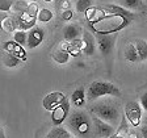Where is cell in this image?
<instances>
[{
	"label": "cell",
	"mask_w": 147,
	"mask_h": 138,
	"mask_svg": "<svg viewBox=\"0 0 147 138\" xmlns=\"http://www.w3.org/2000/svg\"><path fill=\"white\" fill-rule=\"evenodd\" d=\"M67 129L75 137L93 138V124L92 117L83 109H76L68 114L66 120Z\"/></svg>",
	"instance_id": "obj_1"
},
{
	"label": "cell",
	"mask_w": 147,
	"mask_h": 138,
	"mask_svg": "<svg viewBox=\"0 0 147 138\" xmlns=\"http://www.w3.org/2000/svg\"><path fill=\"white\" fill-rule=\"evenodd\" d=\"M133 18L134 17H129L125 15H119V13L107 15L100 18L97 22L89 24V26L96 34H112L125 29L133 21Z\"/></svg>",
	"instance_id": "obj_2"
},
{
	"label": "cell",
	"mask_w": 147,
	"mask_h": 138,
	"mask_svg": "<svg viewBox=\"0 0 147 138\" xmlns=\"http://www.w3.org/2000/svg\"><path fill=\"white\" fill-rule=\"evenodd\" d=\"M91 110L95 116L104 120L105 122L113 125L114 128L118 126V124L121 122V112H119L118 104H116L110 99L101 97L95 100L93 105L91 107Z\"/></svg>",
	"instance_id": "obj_3"
},
{
	"label": "cell",
	"mask_w": 147,
	"mask_h": 138,
	"mask_svg": "<svg viewBox=\"0 0 147 138\" xmlns=\"http://www.w3.org/2000/svg\"><path fill=\"white\" fill-rule=\"evenodd\" d=\"M86 96L88 101H95L97 99L109 97V96L121 97V91L113 83L105 82V80H95L88 86L86 91Z\"/></svg>",
	"instance_id": "obj_4"
},
{
	"label": "cell",
	"mask_w": 147,
	"mask_h": 138,
	"mask_svg": "<svg viewBox=\"0 0 147 138\" xmlns=\"http://www.w3.org/2000/svg\"><path fill=\"white\" fill-rule=\"evenodd\" d=\"M117 33L112 34H96V45L102 57H109L116 46Z\"/></svg>",
	"instance_id": "obj_5"
},
{
	"label": "cell",
	"mask_w": 147,
	"mask_h": 138,
	"mask_svg": "<svg viewBox=\"0 0 147 138\" xmlns=\"http://www.w3.org/2000/svg\"><path fill=\"white\" fill-rule=\"evenodd\" d=\"M93 124V138H110L116 133V128L110 124L105 122L104 120L98 118L97 116H92Z\"/></svg>",
	"instance_id": "obj_6"
},
{
	"label": "cell",
	"mask_w": 147,
	"mask_h": 138,
	"mask_svg": "<svg viewBox=\"0 0 147 138\" xmlns=\"http://www.w3.org/2000/svg\"><path fill=\"white\" fill-rule=\"evenodd\" d=\"M125 117L133 126H139L142 120V107L138 101H129L125 105Z\"/></svg>",
	"instance_id": "obj_7"
},
{
	"label": "cell",
	"mask_w": 147,
	"mask_h": 138,
	"mask_svg": "<svg viewBox=\"0 0 147 138\" xmlns=\"http://www.w3.org/2000/svg\"><path fill=\"white\" fill-rule=\"evenodd\" d=\"M68 114H70V103L67 101V99L59 104L57 108L51 110V121L54 124V126H59L67 120Z\"/></svg>",
	"instance_id": "obj_8"
},
{
	"label": "cell",
	"mask_w": 147,
	"mask_h": 138,
	"mask_svg": "<svg viewBox=\"0 0 147 138\" xmlns=\"http://www.w3.org/2000/svg\"><path fill=\"white\" fill-rule=\"evenodd\" d=\"M66 95L63 92L61 91H54V92H50L45 97L42 99V107L45 108L46 110L51 112L54 108H57L59 104H62L64 100H66Z\"/></svg>",
	"instance_id": "obj_9"
},
{
	"label": "cell",
	"mask_w": 147,
	"mask_h": 138,
	"mask_svg": "<svg viewBox=\"0 0 147 138\" xmlns=\"http://www.w3.org/2000/svg\"><path fill=\"white\" fill-rule=\"evenodd\" d=\"M43 38H45V30L40 26H33L28 32L26 46L29 49H36L37 46H40L42 43Z\"/></svg>",
	"instance_id": "obj_10"
},
{
	"label": "cell",
	"mask_w": 147,
	"mask_h": 138,
	"mask_svg": "<svg viewBox=\"0 0 147 138\" xmlns=\"http://www.w3.org/2000/svg\"><path fill=\"white\" fill-rule=\"evenodd\" d=\"M51 57L57 63L59 64H66L70 59V53L67 50V43L66 42H61L57 47L54 49V51L51 53Z\"/></svg>",
	"instance_id": "obj_11"
},
{
	"label": "cell",
	"mask_w": 147,
	"mask_h": 138,
	"mask_svg": "<svg viewBox=\"0 0 147 138\" xmlns=\"http://www.w3.org/2000/svg\"><path fill=\"white\" fill-rule=\"evenodd\" d=\"M3 49H4V51L11 53V54L16 55V57H17V58H20L22 62L26 61V53H25V50H24V46L18 45V43L15 42L13 40L4 42Z\"/></svg>",
	"instance_id": "obj_12"
},
{
	"label": "cell",
	"mask_w": 147,
	"mask_h": 138,
	"mask_svg": "<svg viewBox=\"0 0 147 138\" xmlns=\"http://www.w3.org/2000/svg\"><path fill=\"white\" fill-rule=\"evenodd\" d=\"M17 29L20 30H30L33 26H36V20L37 17H33V16L28 15L26 12L20 13V16H17Z\"/></svg>",
	"instance_id": "obj_13"
},
{
	"label": "cell",
	"mask_w": 147,
	"mask_h": 138,
	"mask_svg": "<svg viewBox=\"0 0 147 138\" xmlns=\"http://www.w3.org/2000/svg\"><path fill=\"white\" fill-rule=\"evenodd\" d=\"M83 42H84V47H83V53L88 57L95 54L96 50V40L95 37L91 34V32L84 30L83 32Z\"/></svg>",
	"instance_id": "obj_14"
},
{
	"label": "cell",
	"mask_w": 147,
	"mask_h": 138,
	"mask_svg": "<svg viewBox=\"0 0 147 138\" xmlns=\"http://www.w3.org/2000/svg\"><path fill=\"white\" fill-rule=\"evenodd\" d=\"M80 34H83V29L78 24H68L63 28V38L67 42L75 38H79Z\"/></svg>",
	"instance_id": "obj_15"
},
{
	"label": "cell",
	"mask_w": 147,
	"mask_h": 138,
	"mask_svg": "<svg viewBox=\"0 0 147 138\" xmlns=\"http://www.w3.org/2000/svg\"><path fill=\"white\" fill-rule=\"evenodd\" d=\"M0 29L5 33H13L17 30V18L15 16H3L0 18Z\"/></svg>",
	"instance_id": "obj_16"
},
{
	"label": "cell",
	"mask_w": 147,
	"mask_h": 138,
	"mask_svg": "<svg viewBox=\"0 0 147 138\" xmlns=\"http://www.w3.org/2000/svg\"><path fill=\"white\" fill-rule=\"evenodd\" d=\"M46 138H75V135L66 128H62L59 126H54V128L47 133Z\"/></svg>",
	"instance_id": "obj_17"
},
{
	"label": "cell",
	"mask_w": 147,
	"mask_h": 138,
	"mask_svg": "<svg viewBox=\"0 0 147 138\" xmlns=\"http://www.w3.org/2000/svg\"><path fill=\"white\" fill-rule=\"evenodd\" d=\"M71 100H72V104L76 108L84 107V105H86V101H87V96H86L84 88L79 87V88L75 89V91L72 92V95H71Z\"/></svg>",
	"instance_id": "obj_18"
},
{
	"label": "cell",
	"mask_w": 147,
	"mask_h": 138,
	"mask_svg": "<svg viewBox=\"0 0 147 138\" xmlns=\"http://www.w3.org/2000/svg\"><path fill=\"white\" fill-rule=\"evenodd\" d=\"M84 13H86V17H87V20L89 21V24L97 22L100 18H102L105 16V13H104L102 9L98 8V7H93V5H92L89 9H87Z\"/></svg>",
	"instance_id": "obj_19"
},
{
	"label": "cell",
	"mask_w": 147,
	"mask_h": 138,
	"mask_svg": "<svg viewBox=\"0 0 147 138\" xmlns=\"http://www.w3.org/2000/svg\"><path fill=\"white\" fill-rule=\"evenodd\" d=\"M83 47H84L83 38H75V40L70 41V42L67 43L68 53H70V55H74V57L80 55V53H83Z\"/></svg>",
	"instance_id": "obj_20"
},
{
	"label": "cell",
	"mask_w": 147,
	"mask_h": 138,
	"mask_svg": "<svg viewBox=\"0 0 147 138\" xmlns=\"http://www.w3.org/2000/svg\"><path fill=\"white\" fill-rule=\"evenodd\" d=\"M123 57H125V59L127 62H130V63H138V62H141L134 43H127V45H126L125 51H123Z\"/></svg>",
	"instance_id": "obj_21"
},
{
	"label": "cell",
	"mask_w": 147,
	"mask_h": 138,
	"mask_svg": "<svg viewBox=\"0 0 147 138\" xmlns=\"http://www.w3.org/2000/svg\"><path fill=\"white\" fill-rule=\"evenodd\" d=\"M133 43H134L135 49H137V53H138V55H139V61L141 62L147 61V41L142 40V38H138V40H135Z\"/></svg>",
	"instance_id": "obj_22"
},
{
	"label": "cell",
	"mask_w": 147,
	"mask_h": 138,
	"mask_svg": "<svg viewBox=\"0 0 147 138\" xmlns=\"http://www.w3.org/2000/svg\"><path fill=\"white\" fill-rule=\"evenodd\" d=\"M1 62H3V64L5 66V67H16V66H18V64L21 63V59L17 58L16 55L11 54V53H4L3 57H1Z\"/></svg>",
	"instance_id": "obj_23"
},
{
	"label": "cell",
	"mask_w": 147,
	"mask_h": 138,
	"mask_svg": "<svg viewBox=\"0 0 147 138\" xmlns=\"http://www.w3.org/2000/svg\"><path fill=\"white\" fill-rule=\"evenodd\" d=\"M121 7L129 11H139L143 8V0H119Z\"/></svg>",
	"instance_id": "obj_24"
},
{
	"label": "cell",
	"mask_w": 147,
	"mask_h": 138,
	"mask_svg": "<svg viewBox=\"0 0 147 138\" xmlns=\"http://www.w3.org/2000/svg\"><path fill=\"white\" fill-rule=\"evenodd\" d=\"M54 17V13L53 11H50L49 8H41L37 13V21L42 22V24H46V22L51 21V18Z\"/></svg>",
	"instance_id": "obj_25"
},
{
	"label": "cell",
	"mask_w": 147,
	"mask_h": 138,
	"mask_svg": "<svg viewBox=\"0 0 147 138\" xmlns=\"http://www.w3.org/2000/svg\"><path fill=\"white\" fill-rule=\"evenodd\" d=\"M12 36H13V41H15V42H17L18 45H21V46H26L28 33L25 30H20V29H17V30H15L12 33Z\"/></svg>",
	"instance_id": "obj_26"
},
{
	"label": "cell",
	"mask_w": 147,
	"mask_h": 138,
	"mask_svg": "<svg viewBox=\"0 0 147 138\" xmlns=\"http://www.w3.org/2000/svg\"><path fill=\"white\" fill-rule=\"evenodd\" d=\"M93 4V0H76V4H75V9L76 12L83 13L86 12L87 9H89Z\"/></svg>",
	"instance_id": "obj_27"
},
{
	"label": "cell",
	"mask_w": 147,
	"mask_h": 138,
	"mask_svg": "<svg viewBox=\"0 0 147 138\" xmlns=\"http://www.w3.org/2000/svg\"><path fill=\"white\" fill-rule=\"evenodd\" d=\"M54 5L58 12H63L64 9L70 8V0H54Z\"/></svg>",
	"instance_id": "obj_28"
},
{
	"label": "cell",
	"mask_w": 147,
	"mask_h": 138,
	"mask_svg": "<svg viewBox=\"0 0 147 138\" xmlns=\"http://www.w3.org/2000/svg\"><path fill=\"white\" fill-rule=\"evenodd\" d=\"M28 4H29V3H26V1H24V0H18V1L13 3L12 9L15 11V12H20V13H22V12H25V11H26Z\"/></svg>",
	"instance_id": "obj_29"
},
{
	"label": "cell",
	"mask_w": 147,
	"mask_h": 138,
	"mask_svg": "<svg viewBox=\"0 0 147 138\" xmlns=\"http://www.w3.org/2000/svg\"><path fill=\"white\" fill-rule=\"evenodd\" d=\"M13 1L12 0H0V12H9L12 9Z\"/></svg>",
	"instance_id": "obj_30"
},
{
	"label": "cell",
	"mask_w": 147,
	"mask_h": 138,
	"mask_svg": "<svg viewBox=\"0 0 147 138\" xmlns=\"http://www.w3.org/2000/svg\"><path fill=\"white\" fill-rule=\"evenodd\" d=\"M38 11H40V8H38V5H37V3H29L28 4V8L25 12L28 13V15L33 16V17H37V13H38Z\"/></svg>",
	"instance_id": "obj_31"
},
{
	"label": "cell",
	"mask_w": 147,
	"mask_h": 138,
	"mask_svg": "<svg viewBox=\"0 0 147 138\" xmlns=\"http://www.w3.org/2000/svg\"><path fill=\"white\" fill-rule=\"evenodd\" d=\"M72 16H74V12L71 11L70 8L64 9L63 12H61V17L63 18V21H70L71 18H72Z\"/></svg>",
	"instance_id": "obj_32"
},
{
	"label": "cell",
	"mask_w": 147,
	"mask_h": 138,
	"mask_svg": "<svg viewBox=\"0 0 147 138\" xmlns=\"http://www.w3.org/2000/svg\"><path fill=\"white\" fill-rule=\"evenodd\" d=\"M139 104H141L142 109H143L144 112H147V92H144L143 95L139 97Z\"/></svg>",
	"instance_id": "obj_33"
},
{
	"label": "cell",
	"mask_w": 147,
	"mask_h": 138,
	"mask_svg": "<svg viewBox=\"0 0 147 138\" xmlns=\"http://www.w3.org/2000/svg\"><path fill=\"white\" fill-rule=\"evenodd\" d=\"M141 133H142V137H143V138H147V124L142 125V128H141Z\"/></svg>",
	"instance_id": "obj_34"
},
{
	"label": "cell",
	"mask_w": 147,
	"mask_h": 138,
	"mask_svg": "<svg viewBox=\"0 0 147 138\" xmlns=\"http://www.w3.org/2000/svg\"><path fill=\"white\" fill-rule=\"evenodd\" d=\"M46 3H50V1H53V0H45Z\"/></svg>",
	"instance_id": "obj_35"
}]
</instances>
